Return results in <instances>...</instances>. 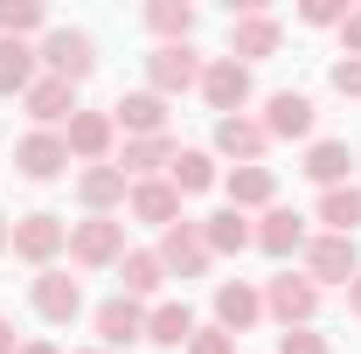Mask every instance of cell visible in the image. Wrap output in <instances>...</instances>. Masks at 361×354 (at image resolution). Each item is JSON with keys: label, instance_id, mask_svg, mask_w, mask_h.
<instances>
[{"label": "cell", "instance_id": "6da1fadb", "mask_svg": "<svg viewBox=\"0 0 361 354\" xmlns=\"http://www.w3.org/2000/svg\"><path fill=\"white\" fill-rule=\"evenodd\" d=\"M7 250L21 257V264H35L49 271L63 250H70V222L63 216H49V209H28V216H14V236H7Z\"/></svg>", "mask_w": 361, "mask_h": 354}, {"label": "cell", "instance_id": "7a4b0ae2", "mask_svg": "<svg viewBox=\"0 0 361 354\" xmlns=\"http://www.w3.org/2000/svg\"><path fill=\"white\" fill-rule=\"evenodd\" d=\"M35 63H42V77L84 84L90 70H97V42H90L84 28H49V35H42V49H35Z\"/></svg>", "mask_w": 361, "mask_h": 354}, {"label": "cell", "instance_id": "3957f363", "mask_svg": "<svg viewBox=\"0 0 361 354\" xmlns=\"http://www.w3.org/2000/svg\"><path fill=\"white\" fill-rule=\"evenodd\" d=\"M70 257L84 271H111L118 257H126V222L118 216H84L70 222Z\"/></svg>", "mask_w": 361, "mask_h": 354}, {"label": "cell", "instance_id": "277c9868", "mask_svg": "<svg viewBox=\"0 0 361 354\" xmlns=\"http://www.w3.org/2000/svg\"><path fill=\"white\" fill-rule=\"evenodd\" d=\"M299 271H306L313 285H355V278H361V250H355V236H326V229H319L313 243L299 250Z\"/></svg>", "mask_w": 361, "mask_h": 354}, {"label": "cell", "instance_id": "5b68a950", "mask_svg": "<svg viewBox=\"0 0 361 354\" xmlns=\"http://www.w3.org/2000/svg\"><path fill=\"white\" fill-rule=\"evenodd\" d=\"M146 90L153 97H180V90H202V56L195 42H160L146 56Z\"/></svg>", "mask_w": 361, "mask_h": 354}, {"label": "cell", "instance_id": "8992f818", "mask_svg": "<svg viewBox=\"0 0 361 354\" xmlns=\"http://www.w3.org/2000/svg\"><path fill=\"white\" fill-rule=\"evenodd\" d=\"M264 312L278 319V326H313V312H319V285L306 278V271H278L264 285Z\"/></svg>", "mask_w": 361, "mask_h": 354}, {"label": "cell", "instance_id": "52a82bcc", "mask_svg": "<svg viewBox=\"0 0 361 354\" xmlns=\"http://www.w3.org/2000/svg\"><path fill=\"white\" fill-rule=\"evenodd\" d=\"M202 97H209L216 118H236V111L250 104V70H243L236 56H209V63H202Z\"/></svg>", "mask_w": 361, "mask_h": 354}, {"label": "cell", "instance_id": "ba28073f", "mask_svg": "<svg viewBox=\"0 0 361 354\" xmlns=\"http://www.w3.org/2000/svg\"><path fill=\"white\" fill-rule=\"evenodd\" d=\"M70 160H84V167H104V160H118V126H111V111H77L70 126Z\"/></svg>", "mask_w": 361, "mask_h": 354}, {"label": "cell", "instance_id": "9c48e42d", "mask_svg": "<svg viewBox=\"0 0 361 354\" xmlns=\"http://www.w3.org/2000/svg\"><path fill=\"white\" fill-rule=\"evenodd\" d=\"M28 299H35V312H42L49 326H70V319L84 312V285H77V278H70L63 264H49V271H35Z\"/></svg>", "mask_w": 361, "mask_h": 354}, {"label": "cell", "instance_id": "30bf717a", "mask_svg": "<svg viewBox=\"0 0 361 354\" xmlns=\"http://www.w3.org/2000/svg\"><path fill=\"white\" fill-rule=\"evenodd\" d=\"M160 264H167V278H202V271L216 264L209 243H202V222L180 216L174 229H160Z\"/></svg>", "mask_w": 361, "mask_h": 354}, {"label": "cell", "instance_id": "8fae6325", "mask_svg": "<svg viewBox=\"0 0 361 354\" xmlns=\"http://www.w3.org/2000/svg\"><path fill=\"white\" fill-rule=\"evenodd\" d=\"M90 319H97V348H111V354L146 341V306H139V299H126V292H111Z\"/></svg>", "mask_w": 361, "mask_h": 354}, {"label": "cell", "instance_id": "7c38bea8", "mask_svg": "<svg viewBox=\"0 0 361 354\" xmlns=\"http://www.w3.org/2000/svg\"><path fill=\"white\" fill-rule=\"evenodd\" d=\"M264 153H271V133H264V118H216V160H236V167H264Z\"/></svg>", "mask_w": 361, "mask_h": 354}, {"label": "cell", "instance_id": "4fadbf2b", "mask_svg": "<svg viewBox=\"0 0 361 354\" xmlns=\"http://www.w3.org/2000/svg\"><path fill=\"white\" fill-rule=\"evenodd\" d=\"M278 42H285V21L278 14H236L229 21V56L250 70V63H264V56H278Z\"/></svg>", "mask_w": 361, "mask_h": 354}, {"label": "cell", "instance_id": "5bb4252c", "mask_svg": "<svg viewBox=\"0 0 361 354\" xmlns=\"http://www.w3.org/2000/svg\"><path fill=\"white\" fill-rule=\"evenodd\" d=\"M306 243H313V229H306V216H299V209H285V202H278V209H264V216H257V250H264V257H278V264H285V257H299Z\"/></svg>", "mask_w": 361, "mask_h": 354}, {"label": "cell", "instance_id": "9a60e30c", "mask_svg": "<svg viewBox=\"0 0 361 354\" xmlns=\"http://www.w3.org/2000/svg\"><path fill=\"white\" fill-rule=\"evenodd\" d=\"M28 118H35V133H56V126H70L84 104H77V84H63V77H35L28 84Z\"/></svg>", "mask_w": 361, "mask_h": 354}, {"label": "cell", "instance_id": "2e32d148", "mask_svg": "<svg viewBox=\"0 0 361 354\" xmlns=\"http://www.w3.org/2000/svg\"><path fill=\"white\" fill-rule=\"evenodd\" d=\"M202 243H209V257H243V250H257V222L223 202L216 216H202Z\"/></svg>", "mask_w": 361, "mask_h": 354}, {"label": "cell", "instance_id": "e0dca14e", "mask_svg": "<svg viewBox=\"0 0 361 354\" xmlns=\"http://www.w3.org/2000/svg\"><path fill=\"white\" fill-rule=\"evenodd\" d=\"M14 167L28 181H56V174H70L77 160H70V139L63 133H28L21 146H14Z\"/></svg>", "mask_w": 361, "mask_h": 354}, {"label": "cell", "instance_id": "ac0fdd59", "mask_svg": "<svg viewBox=\"0 0 361 354\" xmlns=\"http://www.w3.org/2000/svg\"><path fill=\"white\" fill-rule=\"evenodd\" d=\"M264 133L271 139H306V146H313V97H306V90H271L264 97Z\"/></svg>", "mask_w": 361, "mask_h": 354}, {"label": "cell", "instance_id": "d6986e66", "mask_svg": "<svg viewBox=\"0 0 361 354\" xmlns=\"http://www.w3.org/2000/svg\"><path fill=\"white\" fill-rule=\"evenodd\" d=\"M111 126L126 139H160L167 133V97H153V90H126L118 104H111Z\"/></svg>", "mask_w": 361, "mask_h": 354}, {"label": "cell", "instance_id": "ffe728a7", "mask_svg": "<svg viewBox=\"0 0 361 354\" xmlns=\"http://www.w3.org/2000/svg\"><path fill=\"white\" fill-rule=\"evenodd\" d=\"M299 174L319 181V195H326V188H348V181H355V146H348V139H313L306 160H299Z\"/></svg>", "mask_w": 361, "mask_h": 354}, {"label": "cell", "instance_id": "44dd1931", "mask_svg": "<svg viewBox=\"0 0 361 354\" xmlns=\"http://www.w3.org/2000/svg\"><path fill=\"white\" fill-rule=\"evenodd\" d=\"M126 195H133V181L118 160H104V167H84L77 174V202H84L90 216H111V209H126Z\"/></svg>", "mask_w": 361, "mask_h": 354}, {"label": "cell", "instance_id": "7402d4cb", "mask_svg": "<svg viewBox=\"0 0 361 354\" xmlns=\"http://www.w3.org/2000/svg\"><path fill=\"white\" fill-rule=\"evenodd\" d=\"M257 319H264V292L243 285V278H223V285H216V326H223V334H250Z\"/></svg>", "mask_w": 361, "mask_h": 354}, {"label": "cell", "instance_id": "603a6c76", "mask_svg": "<svg viewBox=\"0 0 361 354\" xmlns=\"http://www.w3.org/2000/svg\"><path fill=\"white\" fill-rule=\"evenodd\" d=\"M126 209H133V222H153V229H174L180 222V195L174 181H133V195H126Z\"/></svg>", "mask_w": 361, "mask_h": 354}, {"label": "cell", "instance_id": "cb8c5ba5", "mask_svg": "<svg viewBox=\"0 0 361 354\" xmlns=\"http://www.w3.org/2000/svg\"><path fill=\"white\" fill-rule=\"evenodd\" d=\"M223 195H229V209H278V174L271 167H229L223 174Z\"/></svg>", "mask_w": 361, "mask_h": 354}, {"label": "cell", "instance_id": "d4e9b609", "mask_svg": "<svg viewBox=\"0 0 361 354\" xmlns=\"http://www.w3.org/2000/svg\"><path fill=\"white\" fill-rule=\"evenodd\" d=\"M167 181H174V195L188 202V195H209V188L223 181V167H216V153H202V146H180L174 160H167Z\"/></svg>", "mask_w": 361, "mask_h": 354}, {"label": "cell", "instance_id": "484cf974", "mask_svg": "<svg viewBox=\"0 0 361 354\" xmlns=\"http://www.w3.org/2000/svg\"><path fill=\"white\" fill-rule=\"evenodd\" d=\"M146 341L153 348H188L195 341V312H188V299H160V306H146Z\"/></svg>", "mask_w": 361, "mask_h": 354}, {"label": "cell", "instance_id": "4316f807", "mask_svg": "<svg viewBox=\"0 0 361 354\" xmlns=\"http://www.w3.org/2000/svg\"><path fill=\"white\" fill-rule=\"evenodd\" d=\"M160 285H167L160 250H126V257H118V292H126V299H139V306H146Z\"/></svg>", "mask_w": 361, "mask_h": 354}, {"label": "cell", "instance_id": "83f0119b", "mask_svg": "<svg viewBox=\"0 0 361 354\" xmlns=\"http://www.w3.org/2000/svg\"><path fill=\"white\" fill-rule=\"evenodd\" d=\"M180 146L167 133L160 139H126V153H118V167H126V181H160L167 174V160H174Z\"/></svg>", "mask_w": 361, "mask_h": 354}, {"label": "cell", "instance_id": "f1b7e54d", "mask_svg": "<svg viewBox=\"0 0 361 354\" xmlns=\"http://www.w3.org/2000/svg\"><path fill=\"white\" fill-rule=\"evenodd\" d=\"M319 229H326V236H355V229H361V188H355V181L319 195Z\"/></svg>", "mask_w": 361, "mask_h": 354}, {"label": "cell", "instance_id": "f546056e", "mask_svg": "<svg viewBox=\"0 0 361 354\" xmlns=\"http://www.w3.org/2000/svg\"><path fill=\"white\" fill-rule=\"evenodd\" d=\"M49 35V7L42 0H0V42H28Z\"/></svg>", "mask_w": 361, "mask_h": 354}, {"label": "cell", "instance_id": "4dcf8cb0", "mask_svg": "<svg viewBox=\"0 0 361 354\" xmlns=\"http://www.w3.org/2000/svg\"><path fill=\"white\" fill-rule=\"evenodd\" d=\"M146 28L160 42H188L195 35V0H146Z\"/></svg>", "mask_w": 361, "mask_h": 354}, {"label": "cell", "instance_id": "1f68e13d", "mask_svg": "<svg viewBox=\"0 0 361 354\" xmlns=\"http://www.w3.org/2000/svg\"><path fill=\"white\" fill-rule=\"evenodd\" d=\"M28 84H35V49L0 42V97H28Z\"/></svg>", "mask_w": 361, "mask_h": 354}, {"label": "cell", "instance_id": "d6a6232c", "mask_svg": "<svg viewBox=\"0 0 361 354\" xmlns=\"http://www.w3.org/2000/svg\"><path fill=\"white\" fill-rule=\"evenodd\" d=\"M278 354H334V341H326L319 326H285V334H278Z\"/></svg>", "mask_w": 361, "mask_h": 354}, {"label": "cell", "instance_id": "836d02e7", "mask_svg": "<svg viewBox=\"0 0 361 354\" xmlns=\"http://www.w3.org/2000/svg\"><path fill=\"white\" fill-rule=\"evenodd\" d=\"M299 21H306V28H341V21H348V0H306Z\"/></svg>", "mask_w": 361, "mask_h": 354}, {"label": "cell", "instance_id": "e575fe53", "mask_svg": "<svg viewBox=\"0 0 361 354\" xmlns=\"http://www.w3.org/2000/svg\"><path fill=\"white\" fill-rule=\"evenodd\" d=\"M188 354H236V334H223V326H195Z\"/></svg>", "mask_w": 361, "mask_h": 354}, {"label": "cell", "instance_id": "d590c367", "mask_svg": "<svg viewBox=\"0 0 361 354\" xmlns=\"http://www.w3.org/2000/svg\"><path fill=\"white\" fill-rule=\"evenodd\" d=\"M334 90L341 97H361V56H341L334 63Z\"/></svg>", "mask_w": 361, "mask_h": 354}, {"label": "cell", "instance_id": "8d00e7d4", "mask_svg": "<svg viewBox=\"0 0 361 354\" xmlns=\"http://www.w3.org/2000/svg\"><path fill=\"white\" fill-rule=\"evenodd\" d=\"M341 49L361 56V7H348V21H341Z\"/></svg>", "mask_w": 361, "mask_h": 354}, {"label": "cell", "instance_id": "74e56055", "mask_svg": "<svg viewBox=\"0 0 361 354\" xmlns=\"http://www.w3.org/2000/svg\"><path fill=\"white\" fill-rule=\"evenodd\" d=\"M0 354H21V341H14V319L0 312Z\"/></svg>", "mask_w": 361, "mask_h": 354}, {"label": "cell", "instance_id": "f35d334b", "mask_svg": "<svg viewBox=\"0 0 361 354\" xmlns=\"http://www.w3.org/2000/svg\"><path fill=\"white\" fill-rule=\"evenodd\" d=\"M21 354H63L56 341H21Z\"/></svg>", "mask_w": 361, "mask_h": 354}, {"label": "cell", "instance_id": "ab89813d", "mask_svg": "<svg viewBox=\"0 0 361 354\" xmlns=\"http://www.w3.org/2000/svg\"><path fill=\"white\" fill-rule=\"evenodd\" d=\"M348 312H355V319H361V278H355V285H348Z\"/></svg>", "mask_w": 361, "mask_h": 354}, {"label": "cell", "instance_id": "60d3db41", "mask_svg": "<svg viewBox=\"0 0 361 354\" xmlns=\"http://www.w3.org/2000/svg\"><path fill=\"white\" fill-rule=\"evenodd\" d=\"M7 236H14V222H7V216H0V250H7Z\"/></svg>", "mask_w": 361, "mask_h": 354}, {"label": "cell", "instance_id": "b9f144b4", "mask_svg": "<svg viewBox=\"0 0 361 354\" xmlns=\"http://www.w3.org/2000/svg\"><path fill=\"white\" fill-rule=\"evenodd\" d=\"M77 354H111V348H77Z\"/></svg>", "mask_w": 361, "mask_h": 354}]
</instances>
